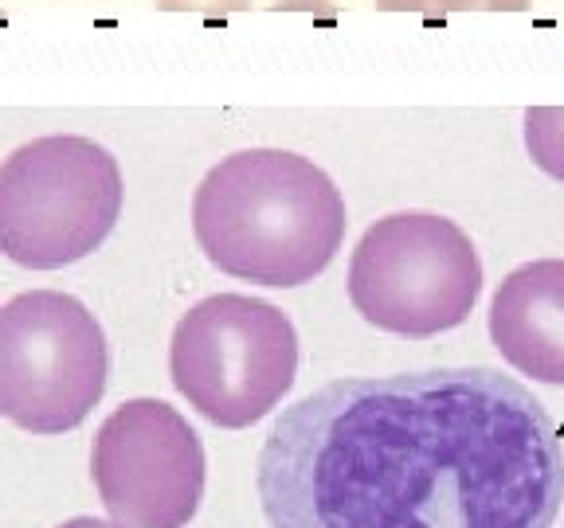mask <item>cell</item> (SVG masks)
Here are the masks:
<instances>
[{
    "label": "cell",
    "mask_w": 564,
    "mask_h": 528,
    "mask_svg": "<svg viewBox=\"0 0 564 528\" xmlns=\"http://www.w3.org/2000/svg\"><path fill=\"white\" fill-rule=\"evenodd\" d=\"M161 12H200V16H231L247 12L251 0H158Z\"/></svg>",
    "instance_id": "8fae6325"
},
{
    "label": "cell",
    "mask_w": 564,
    "mask_h": 528,
    "mask_svg": "<svg viewBox=\"0 0 564 528\" xmlns=\"http://www.w3.org/2000/svg\"><path fill=\"white\" fill-rule=\"evenodd\" d=\"M345 223L334 180L286 150L231 153L193 196V231L208 263L274 290L306 286L326 271Z\"/></svg>",
    "instance_id": "7a4b0ae2"
},
{
    "label": "cell",
    "mask_w": 564,
    "mask_h": 528,
    "mask_svg": "<svg viewBox=\"0 0 564 528\" xmlns=\"http://www.w3.org/2000/svg\"><path fill=\"white\" fill-rule=\"evenodd\" d=\"M256 490L267 528H553L564 447L498 369L357 376L274 419Z\"/></svg>",
    "instance_id": "6da1fadb"
},
{
    "label": "cell",
    "mask_w": 564,
    "mask_h": 528,
    "mask_svg": "<svg viewBox=\"0 0 564 528\" xmlns=\"http://www.w3.org/2000/svg\"><path fill=\"white\" fill-rule=\"evenodd\" d=\"M169 376L196 415L224 431H243L267 419L294 387L299 333L271 301L216 294L176 321Z\"/></svg>",
    "instance_id": "277c9868"
},
{
    "label": "cell",
    "mask_w": 564,
    "mask_h": 528,
    "mask_svg": "<svg viewBox=\"0 0 564 528\" xmlns=\"http://www.w3.org/2000/svg\"><path fill=\"white\" fill-rule=\"evenodd\" d=\"M102 326L79 298L32 290L0 306V415L32 435L75 431L106 392Z\"/></svg>",
    "instance_id": "8992f818"
},
{
    "label": "cell",
    "mask_w": 564,
    "mask_h": 528,
    "mask_svg": "<svg viewBox=\"0 0 564 528\" xmlns=\"http://www.w3.org/2000/svg\"><path fill=\"white\" fill-rule=\"evenodd\" d=\"M90 474L118 528H185L204 497V447L161 399H130L106 415Z\"/></svg>",
    "instance_id": "52a82bcc"
},
{
    "label": "cell",
    "mask_w": 564,
    "mask_h": 528,
    "mask_svg": "<svg viewBox=\"0 0 564 528\" xmlns=\"http://www.w3.org/2000/svg\"><path fill=\"white\" fill-rule=\"evenodd\" d=\"M482 294V258L455 220L397 211L361 235L349 258L352 309L397 337H435L463 326Z\"/></svg>",
    "instance_id": "5b68a950"
},
{
    "label": "cell",
    "mask_w": 564,
    "mask_h": 528,
    "mask_svg": "<svg viewBox=\"0 0 564 528\" xmlns=\"http://www.w3.org/2000/svg\"><path fill=\"white\" fill-rule=\"evenodd\" d=\"M490 341L521 376L564 387V258H538L498 282Z\"/></svg>",
    "instance_id": "ba28073f"
},
{
    "label": "cell",
    "mask_w": 564,
    "mask_h": 528,
    "mask_svg": "<svg viewBox=\"0 0 564 528\" xmlns=\"http://www.w3.org/2000/svg\"><path fill=\"white\" fill-rule=\"evenodd\" d=\"M384 12H423V16H443V12H525L529 0H377Z\"/></svg>",
    "instance_id": "30bf717a"
},
{
    "label": "cell",
    "mask_w": 564,
    "mask_h": 528,
    "mask_svg": "<svg viewBox=\"0 0 564 528\" xmlns=\"http://www.w3.org/2000/svg\"><path fill=\"white\" fill-rule=\"evenodd\" d=\"M118 216L122 173L90 138H35L0 165V255L28 271H59L87 258Z\"/></svg>",
    "instance_id": "3957f363"
},
{
    "label": "cell",
    "mask_w": 564,
    "mask_h": 528,
    "mask_svg": "<svg viewBox=\"0 0 564 528\" xmlns=\"http://www.w3.org/2000/svg\"><path fill=\"white\" fill-rule=\"evenodd\" d=\"M525 150L541 173L564 185V106L525 110Z\"/></svg>",
    "instance_id": "9c48e42d"
},
{
    "label": "cell",
    "mask_w": 564,
    "mask_h": 528,
    "mask_svg": "<svg viewBox=\"0 0 564 528\" xmlns=\"http://www.w3.org/2000/svg\"><path fill=\"white\" fill-rule=\"evenodd\" d=\"M59 528H118L115 520H95V517H75V520H63Z\"/></svg>",
    "instance_id": "7c38bea8"
}]
</instances>
